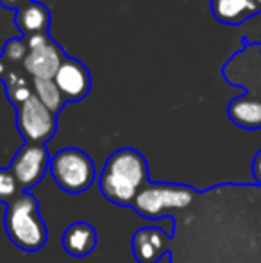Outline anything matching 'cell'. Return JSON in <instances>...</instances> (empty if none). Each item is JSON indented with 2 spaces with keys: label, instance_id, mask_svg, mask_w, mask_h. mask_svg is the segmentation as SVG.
Masks as SVG:
<instances>
[{
  "label": "cell",
  "instance_id": "cell-7",
  "mask_svg": "<svg viewBox=\"0 0 261 263\" xmlns=\"http://www.w3.org/2000/svg\"><path fill=\"white\" fill-rule=\"evenodd\" d=\"M16 127L25 143L45 145L57 131V115L47 109L36 95L16 107Z\"/></svg>",
  "mask_w": 261,
  "mask_h": 263
},
{
  "label": "cell",
  "instance_id": "cell-21",
  "mask_svg": "<svg viewBox=\"0 0 261 263\" xmlns=\"http://www.w3.org/2000/svg\"><path fill=\"white\" fill-rule=\"evenodd\" d=\"M11 66H13V65H9V63H7L2 55H0V83L6 79V76H7V72H9Z\"/></svg>",
  "mask_w": 261,
  "mask_h": 263
},
{
  "label": "cell",
  "instance_id": "cell-10",
  "mask_svg": "<svg viewBox=\"0 0 261 263\" xmlns=\"http://www.w3.org/2000/svg\"><path fill=\"white\" fill-rule=\"evenodd\" d=\"M172 251V236L159 228H139L132 236V254L138 263H157Z\"/></svg>",
  "mask_w": 261,
  "mask_h": 263
},
{
  "label": "cell",
  "instance_id": "cell-6",
  "mask_svg": "<svg viewBox=\"0 0 261 263\" xmlns=\"http://www.w3.org/2000/svg\"><path fill=\"white\" fill-rule=\"evenodd\" d=\"M49 170L57 186L72 195L90 190L97 176L93 159L84 151L75 149V147L61 149L59 153L54 154L50 158Z\"/></svg>",
  "mask_w": 261,
  "mask_h": 263
},
{
  "label": "cell",
  "instance_id": "cell-17",
  "mask_svg": "<svg viewBox=\"0 0 261 263\" xmlns=\"http://www.w3.org/2000/svg\"><path fill=\"white\" fill-rule=\"evenodd\" d=\"M27 54H29V47L24 38H9L2 49V58L13 66L24 65Z\"/></svg>",
  "mask_w": 261,
  "mask_h": 263
},
{
  "label": "cell",
  "instance_id": "cell-11",
  "mask_svg": "<svg viewBox=\"0 0 261 263\" xmlns=\"http://www.w3.org/2000/svg\"><path fill=\"white\" fill-rule=\"evenodd\" d=\"M66 54L63 47L57 45L56 42H50L47 45L39 47V49L29 50L27 58H25L22 68L32 77V79H54L63 65Z\"/></svg>",
  "mask_w": 261,
  "mask_h": 263
},
{
  "label": "cell",
  "instance_id": "cell-12",
  "mask_svg": "<svg viewBox=\"0 0 261 263\" xmlns=\"http://www.w3.org/2000/svg\"><path fill=\"white\" fill-rule=\"evenodd\" d=\"M211 14L216 22L226 25H242L249 18L261 13L254 0H211L209 2Z\"/></svg>",
  "mask_w": 261,
  "mask_h": 263
},
{
  "label": "cell",
  "instance_id": "cell-5",
  "mask_svg": "<svg viewBox=\"0 0 261 263\" xmlns=\"http://www.w3.org/2000/svg\"><path fill=\"white\" fill-rule=\"evenodd\" d=\"M197 190L177 183H147L132 201L131 208L143 218L157 220L175 211L186 210L193 202Z\"/></svg>",
  "mask_w": 261,
  "mask_h": 263
},
{
  "label": "cell",
  "instance_id": "cell-15",
  "mask_svg": "<svg viewBox=\"0 0 261 263\" xmlns=\"http://www.w3.org/2000/svg\"><path fill=\"white\" fill-rule=\"evenodd\" d=\"M2 83H4V88H6L7 101L14 107L22 106L25 101H29V99L34 95V90H32V77L29 76L22 66H11L6 79H4Z\"/></svg>",
  "mask_w": 261,
  "mask_h": 263
},
{
  "label": "cell",
  "instance_id": "cell-22",
  "mask_svg": "<svg viewBox=\"0 0 261 263\" xmlns=\"http://www.w3.org/2000/svg\"><path fill=\"white\" fill-rule=\"evenodd\" d=\"M254 2L258 4V7H259V9H261V0H254Z\"/></svg>",
  "mask_w": 261,
  "mask_h": 263
},
{
  "label": "cell",
  "instance_id": "cell-16",
  "mask_svg": "<svg viewBox=\"0 0 261 263\" xmlns=\"http://www.w3.org/2000/svg\"><path fill=\"white\" fill-rule=\"evenodd\" d=\"M32 90H34L38 101L54 115H59V111L66 104V99L54 79H32Z\"/></svg>",
  "mask_w": 261,
  "mask_h": 263
},
{
  "label": "cell",
  "instance_id": "cell-4",
  "mask_svg": "<svg viewBox=\"0 0 261 263\" xmlns=\"http://www.w3.org/2000/svg\"><path fill=\"white\" fill-rule=\"evenodd\" d=\"M4 228L9 240L25 253L43 249L49 238L47 226L38 208V199L29 192H22L6 206Z\"/></svg>",
  "mask_w": 261,
  "mask_h": 263
},
{
  "label": "cell",
  "instance_id": "cell-3",
  "mask_svg": "<svg viewBox=\"0 0 261 263\" xmlns=\"http://www.w3.org/2000/svg\"><path fill=\"white\" fill-rule=\"evenodd\" d=\"M149 183V165L142 153L118 149L108 158L101 174V192L116 206H131L138 192Z\"/></svg>",
  "mask_w": 261,
  "mask_h": 263
},
{
  "label": "cell",
  "instance_id": "cell-1",
  "mask_svg": "<svg viewBox=\"0 0 261 263\" xmlns=\"http://www.w3.org/2000/svg\"><path fill=\"white\" fill-rule=\"evenodd\" d=\"M256 183H224L197 192L174 215L179 251L174 263H261V176Z\"/></svg>",
  "mask_w": 261,
  "mask_h": 263
},
{
  "label": "cell",
  "instance_id": "cell-8",
  "mask_svg": "<svg viewBox=\"0 0 261 263\" xmlns=\"http://www.w3.org/2000/svg\"><path fill=\"white\" fill-rule=\"evenodd\" d=\"M50 154L45 145H36V143H24L13 161L9 165L11 174L18 181L24 192L31 190L32 186L39 183L45 177L50 165Z\"/></svg>",
  "mask_w": 261,
  "mask_h": 263
},
{
  "label": "cell",
  "instance_id": "cell-13",
  "mask_svg": "<svg viewBox=\"0 0 261 263\" xmlns=\"http://www.w3.org/2000/svg\"><path fill=\"white\" fill-rule=\"evenodd\" d=\"M63 247L73 258H84L97 247V231L88 222H73L63 233Z\"/></svg>",
  "mask_w": 261,
  "mask_h": 263
},
{
  "label": "cell",
  "instance_id": "cell-14",
  "mask_svg": "<svg viewBox=\"0 0 261 263\" xmlns=\"http://www.w3.org/2000/svg\"><path fill=\"white\" fill-rule=\"evenodd\" d=\"M14 25L22 32L24 38L39 32H49L50 27V11L45 4L42 2H29L22 9L14 13Z\"/></svg>",
  "mask_w": 261,
  "mask_h": 263
},
{
  "label": "cell",
  "instance_id": "cell-19",
  "mask_svg": "<svg viewBox=\"0 0 261 263\" xmlns=\"http://www.w3.org/2000/svg\"><path fill=\"white\" fill-rule=\"evenodd\" d=\"M25 43H27L29 50L32 49H39V47L47 45V43L52 42V38H50L49 32H39V34H32V36H27V38H24Z\"/></svg>",
  "mask_w": 261,
  "mask_h": 263
},
{
  "label": "cell",
  "instance_id": "cell-2",
  "mask_svg": "<svg viewBox=\"0 0 261 263\" xmlns=\"http://www.w3.org/2000/svg\"><path fill=\"white\" fill-rule=\"evenodd\" d=\"M222 76L231 86L244 88V95L227 106L231 122L242 129H261V42L244 38V47L222 66Z\"/></svg>",
  "mask_w": 261,
  "mask_h": 263
},
{
  "label": "cell",
  "instance_id": "cell-18",
  "mask_svg": "<svg viewBox=\"0 0 261 263\" xmlns=\"http://www.w3.org/2000/svg\"><path fill=\"white\" fill-rule=\"evenodd\" d=\"M22 188L9 168H0V202L7 204L11 202L18 194H22Z\"/></svg>",
  "mask_w": 261,
  "mask_h": 263
},
{
  "label": "cell",
  "instance_id": "cell-9",
  "mask_svg": "<svg viewBox=\"0 0 261 263\" xmlns=\"http://www.w3.org/2000/svg\"><path fill=\"white\" fill-rule=\"evenodd\" d=\"M54 81H56L57 88L61 90L66 102H79L90 95L91 73L88 66L75 58L66 55Z\"/></svg>",
  "mask_w": 261,
  "mask_h": 263
},
{
  "label": "cell",
  "instance_id": "cell-20",
  "mask_svg": "<svg viewBox=\"0 0 261 263\" xmlns=\"http://www.w3.org/2000/svg\"><path fill=\"white\" fill-rule=\"evenodd\" d=\"M29 2H32V0H0V6H2L4 9L18 11L24 6H27Z\"/></svg>",
  "mask_w": 261,
  "mask_h": 263
}]
</instances>
